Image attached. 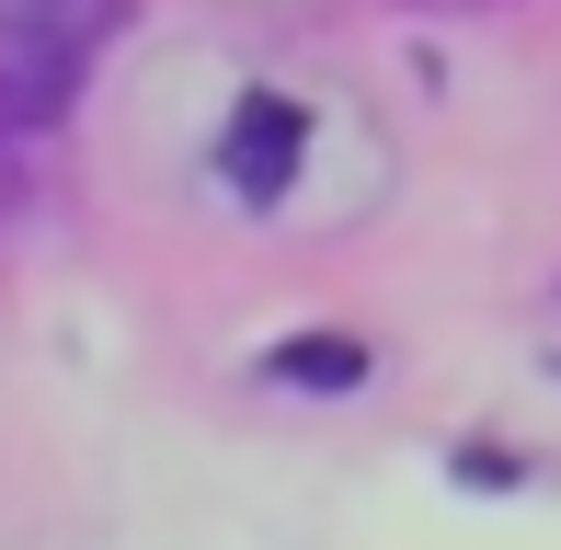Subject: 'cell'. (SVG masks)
Here are the masks:
<instances>
[{
  "label": "cell",
  "mask_w": 561,
  "mask_h": 550,
  "mask_svg": "<svg viewBox=\"0 0 561 550\" xmlns=\"http://www.w3.org/2000/svg\"><path fill=\"white\" fill-rule=\"evenodd\" d=\"M0 12H12V23H58V35H92L115 0H0Z\"/></svg>",
  "instance_id": "2"
},
{
  "label": "cell",
  "mask_w": 561,
  "mask_h": 550,
  "mask_svg": "<svg viewBox=\"0 0 561 550\" xmlns=\"http://www.w3.org/2000/svg\"><path fill=\"white\" fill-rule=\"evenodd\" d=\"M287 367H298V379H367V356H344V344H298Z\"/></svg>",
  "instance_id": "3"
},
{
  "label": "cell",
  "mask_w": 561,
  "mask_h": 550,
  "mask_svg": "<svg viewBox=\"0 0 561 550\" xmlns=\"http://www.w3.org/2000/svg\"><path fill=\"white\" fill-rule=\"evenodd\" d=\"M69 46H81V35H58V23H12V12H0V115H12V127L58 115V92H69Z\"/></svg>",
  "instance_id": "1"
}]
</instances>
